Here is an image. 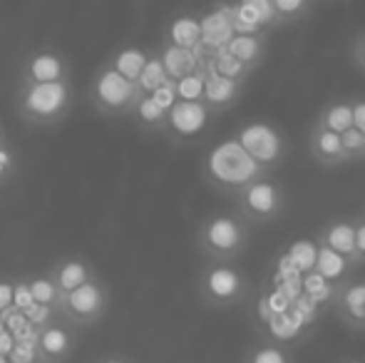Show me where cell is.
<instances>
[{"instance_id":"cell-46","label":"cell","mask_w":365,"mask_h":363,"mask_svg":"<svg viewBox=\"0 0 365 363\" xmlns=\"http://www.w3.org/2000/svg\"><path fill=\"white\" fill-rule=\"evenodd\" d=\"M0 363H10V361H8V356H0Z\"/></svg>"},{"instance_id":"cell-5","label":"cell","mask_w":365,"mask_h":363,"mask_svg":"<svg viewBox=\"0 0 365 363\" xmlns=\"http://www.w3.org/2000/svg\"><path fill=\"white\" fill-rule=\"evenodd\" d=\"M204 172H207V180L217 189H226V192H234V194L249 180L264 175L261 167L246 155L244 147L236 140H226L214 147L207 155Z\"/></svg>"},{"instance_id":"cell-18","label":"cell","mask_w":365,"mask_h":363,"mask_svg":"<svg viewBox=\"0 0 365 363\" xmlns=\"http://www.w3.org/2000/svg\"><path fill=\"white\" fill-rule=\"evenodd\" d=\"M48 274L53 276V281L60 289V294H68V291H73L75 286H80V284H85L87 279H92L97 272L87 259L65 257V259H60V262H55V267L50 269Z\"/></svg>"},{"instance_id":"cell-38","label":"cell","mask_w":365,"mask_h":363,"mask_svg":"<svg viewBox=\"0 0 365 363\" xmlns=\"http://www.w3.org/2000/svg\"><path fill=\"white\" fill-rule=\"evenodd\" d=\"M353 227H356V259L358 267L365 264V214L353 219Z\"/></svg>"},{"instance_id":"cell-36","label":"cell","mask_w":365,"mask_h":363,"mask_svg":"<svg viewBox=\"0 0 365 363\" xmlns=\"http://www.w3.org/2000/svg\"><path fill=\"white\" fill-rule=\"evenodd\" d=\"M25 314V319L30 321V324L33 326H45V324H50V321H53V316L58 314V311L53 309V306H40V304H33L30 306L28 311H23Z\"/></svg>"},{"instance_id":"cell-40","label":"cell","mask_w":365,"mask_h":363,"mask_svg":"<svg viewBox=\"0 0 365 363\" xmlns=\"http://www.w3.org/2000/svg\"><path fill=\"white\" fill-rule=\"evenodd\" d=\"M353 102V127L365 135V97H356Z\"/></svg>"},{"instance_id":"cell-20","label":"cell","mask_w":365,"mask_h":363,"mask_svg":"<svg viewBox=\"0 0 365 363\" xmlns=\"http://www.w3.org/2000/svg\"><path fill=\"white\" fill-rule=\"evenodd\" d=\"M199 20H202V50L204 53L226 45V40L234 35L229 13H226V5H219V10H214V13L204 15V18H199Z\"/></svg>"},{"instance_id":"cell-8","label":"cell","mask_w":365,"mask_h":363,"mask_svg":"<svg viewBox=\"0 0 365 363\" xmlns=\"http://www.w3.org/2000/svg\"><path fill=\"white\" fill-rule=\"evenodd\" d=\"M234 140L244 147V152L261 170H274L284 160V137L269 122H249L236 132Z\"/></svg>"},{"instance_id":"cell-41","label":"cell","mask_w":365,"mask_h":363,"mask_svg":"<svg viewBox=\"0 0 365 363\" xmlns=\"http://www.w3.org/2000/svg\"><path fill=\"white\" fill-rule=\"evenodd\" d=\"M13 309V281L0 279V314Z\"/></svg>"},{"instance_id":"cell-48","label":"cell","mask_w":365,"mask_h":363,"mask_svg":"<svg viewBox=\"0 0 365 363\" xmlns=\"http://www.w3.org/2000/svg\"><path fill=\"white\" fill-rule=\"evenodd\" d=\"M363 214H365V212H363Z\"/></svg>"},{"instance_id":"cell-17","label":"cell","mask_w":365,"mask_h":363,"mask_svg":"<svg viewBox=\"0 0 365 363\" xmlns=\"http://www.w3.org/2000/svg\"><path fill=\"white\" fill-rule=\"evenodd\" d=\"M159 58H162V65L169 78L179 80V78H184V75L194 73L197 68H202L204 50H202V45H199V48H177V45L164 43V48L159 50Z\"/></svg>"},{"instance_id":"cell-3","label":"cell","mask_w":365,"mask_h":363,"mask_svg":"<svg viewBox=\"0 0 365 363\" xmlns=\"http://www.w3.org/2000/svg\"><path fill=\"white\" fill-rule=\"evenodd\" d=\"M236 199V214L244 219L249 227H261V224L276 222L289 207L286 189L279 180H271L269 175H259L249 180L239 192Z\"/></svg>"},{"instance_id":"cell-37","label":"cell","mask_w":365,"mask_h":363,"mask_svg":"<svg viewBox=\"0 0 365 363\" xmlns=\"http://www.w3.org/2000/svg\"><path fill=\"white\" fill-rule=\"evenodd\" d=\"M246 3L261 20H264L266 28H276V18H274V8H271V0H241Z\"/></svg>"},{"instance_id":"cell-15","label":"cell","mask_w":365,"mask_h":363,"mask_svg":"<svg viewBox=\"0 0 365 363\" xmlns=\"http://www.w3.org/2000/svg\"><path fill=\"white\" fill-rule=\"evenodd\" d=\"M336 311L348 326L365 329V281L338 286Z\"/></svg>"},{"instance_id":"cell-16","label":"cell","mask_w":365,"mask_h":363,"mask_svg":"<svg viewBox=\"0 0 365 363\" xmlns=\"http://www.w3.org/2000/svg\"><path fill=\"white\" fill-rule=\"evenodd\" d=\"M224 48L254 73L266 58V33H234Z\"/></svg>"},{"instance_id":"cell-23","label":"cell","mask_w":365,"mask_h":363,"mask_svg":"<svg viewBox=\"0 0 365 363\" xmlns=\"http://www.w3.org/2000/svg\"><path fill=\"white\" fill-rule=\"evenodd\" d=\"M204 65H207L209 70H214V73L224 75V78L239 80V83H246L249 75H251V70L246 68L244 63H239V60H236L234 55L224 48V45H221V48L209 50V53H204Z\"/></svg>"},{"instance_id":"cell-24","label":"cell","mask_w":365,"mask_h":363,"mask_svg":"<svg viewBox=\"0 0 365 363\" xmlns=\"http://www.w3.org/2000/svg\"><path fill=\"white\" fill-rule=\"evenodd\" d=\"M147 58H149V50L137 48V45H125V48L117 50V53L112 55L107 63H110L112 68H115L117 73L122 75V78L137 83V78H140V73H142V68H145Z\"/></svg>"},{"instance_id":"cell-13","label":"cell","mask_w":365,"mask_h":363,"mask_svg":"<svg viewBox=\"0 0 365 363\" xmlns=\"http://www.w3.org/2000/svg\"><path fill=\"white\" fill-rule=\"evenodd\" d=\"M318 244L328 247L331 252L341 254V257L351 259L358 267L356 259V227H353V219L348 217H333L318 232Z\"/></svg>"},{"instance_id":"cell-22","label":"cell","mask_w":365,"mask_h":363,"mask_svg":"<svg viewBox=\"0 0 365 363\" xmlns=\"http://www.w3.org/2000/svg\"><path fill=\"white\" fill-rule=\"evenodd\" d=\"M316 125L326 127V130H331V132H338V135L346 132L348 127H353V102L343 100V97L326 102V105L321 107V112H318Z\"/></svg>"},{"instance_id":"cell-10","label":"cell","mask_w":365,"mask_h":363,"mask_svg":"<svg viewBox=\"0 0 365 363\" xmlns=\"http://www.w3.org/2000/svg\"><path fill=\"white\" fill-rule=\"evenodd\" d=\"M38 361L40 363H65L75 354V334L63 324H50L38 329Z\"/></svg>"},{"instance_id":"cell-30","label":"cell","mask_w":365,"mask_h":363,"mask_svg":"<svg viewBox=\"0 0 365 363\" xmlns=\"http://www.w3.org/2000/svg\"><path fill=\"white\" fill-rule=\"evenodd\" d=\"M174 88H177V97L187 102H202L204 92V63L202 68H197L194 73L184 75V78L174 80Z\"/></svg>"},{"instance_id":"cell-12","label":"cell","mask_w":365,"mask_h":363,"mask_svg":"<svg viewBox=\"0 0 365 363\" xmlns=\"http://www.w3.org/2000/svg\"><path fill=\"white\" fill-rule=\"evenodd\" d=\"M209 115L212 112L202 105V102H187V100H177L167 112V135L177 137V140H189L197 132L204 130Z\"/></svg>"},{"instance_id":"cell-34","label":"cell","mask_w":365,"mask_h":363,"mask_svg":"<svg viewBox=\"0 0 365 363\" xmlns=\"http://www.w3.org/2000/svg\"><path fill=\"white\" fill-rule=\"evenodd\" d=\"M33 294H30L28 279H18L13 281V309L15 311H28L33 306Z\"/></svg>"},{"instance_id":"cell-2","label":"cell","mask_w":365,"mask_h":363,"mask_svg":"<svg viewBox=\"0 0 365 363\" xmlns=\"http://www.w3.org/2000/svg\"><path fill=\"white\" fill-rule=\"evenodd\" d=\"M251 227L236 212H214L197 229V249L207 262H236L249 247Z\"/></svg>"},{"instance_id":"cell-26","label":"cell","mask_w":365,"mask_h":363,"mask_svg":"<svg viewBox=\"0 0 365 363\" xmlns=\"http://www.w3.org/2000/svg\"><path fill=\"white\" fill-rule=\"evenodd\" d=\"M316 0H271V8H274L276 28L281 25H293L301 23L311 15Z\"/></svg>"},{"instance_id":"cell-1","label":"cell","mask_w":365,"mask_h":363,"mask_svg":"<svg viewBox=\"0 0 365 363\" xmlns=\"http://www.w3.org/2000/svg\"><path fill=\"white\" fill-rule=\"evenodd\" d=\"M75 102L73 80L55 83H18L15 112L23 122L35 127H53L70 115Z\"/></svg>"},{"instance_id":"cell-43","label":"cell","mask_w":365,"mask_h":363,"mask_svg":"<svg viewBox=\"0 0 365 363\" xmlns=\"http://www.w3.org/2000/svg\"><path fill=\"white\" fill-rule=\"evenodd\" d=\"M95 363H135V361L127 359V356H122V354H107V356H100Z\"/></svg>"},{"instance_id":"cell-31","label":"cell","mask_w":365,"mask_h":363,"mask_svg":"<svg viewBox=\"0 0 365 363\" xmlns=\"http://www.w3.org/2000/svg\"><path fill=\"white\" fill-rule=\"evenodd\" d=\"M341 147L346 162L365 160V135L361 130H356V127H348L346 132H341Z\"/></svg>"},{"instance_id":"cell-28","label":"cell","mask_w":365,"mask_h":363,"mask_svg":"<svg viewBox=\"0 0 365 363\" xmlns=\"http://www.w3.org/2000/svg\"><path fill=\"white\" fill-rule=\"evenodd\" d=\"M167 80H172L167 75V70H164L162 65V58H159V53H149L145 68H142L140 78H137V88L142 90V95H149L152 90H157L162 83H167Z\"/></svg>"},{"instance_id":"cell-19","label":"cell","mask_w":365,"mask_h":363,"mask_svg":"<svg viewBox=\"0 0 365 363\" xmlns=\"http://www.w3.org/2000/svg\"><path fill=\"white\" fill-rule=\"evenodd\" d=\"M351 269H356V264L351 262V259L341 257V254L331 252L328 247H321V244H316V259H313V272L321 276L326 284L336 286L341 284L343 279H346V274L351 272Z\"/></svg>"},{"instance_id":"cell-14","label":"cell","mask_w":365,"mask_h":363,"mask_svg":"<svg viewBox=\"0 0 365 363\" xmlns=\"http://www.w3.org/2000/svg\"><path fill=\"white\" fill-rule=\"evenodd\" d=\"M308 152H311V160L316 162L318 167H326V170L346 165V160H343L341 135L326 130V127H318V125L311 127V132H308Z\"/></svg>"},{"instance_id":"cell-32","label":"cell","mask_w":365,"mask_h":363,"mask_svg":"<svg viewBox=\"0 0 365 363\" xmlns=\"http://www.w3.org/2000/svg\"><path fill=\"white\" fill-rule=\"evenodd\" d=\"M15 172H18V155H15L13 147L5 142V145H0V189L13 180Z\"/></svg>"},{"instance_id":"cell-27","label":"cell","mask_w":365,"mask_h":363,"mask_svg":"<svg viewBox=\"0 0 365 363\" xmlns=\"http://www.w3.org/2000/svg\"><path fill=\"white\" fill-rule=\"evenodd\" d=\"M241 363H296L293 354L286 346L276 344V341H261V344L251 346L244 354Z\"/></svg>"},{"instance_id":"cell-11","label":"cell","mask_w":365,"mask_h":363,"mask_svg":"<svg viewBox=\"0 0 365 363\" xmlns=\"http://www.w3.org/2000/svg\"><path fill=\"white\" fill-rule=\"evenodd\" d=\"M244 85L239 80L224 78V75L214 73L204 65V92H202V105L207 107L212 115L217 112H224L229 107H234L236 102L244 95Z\"/></svg>"},{"instance_id":"cell-39","label":"cell","mask_w":365,"mask_h":363,"mask_svg":"<svg viewBox=\"0 0 365 363\" xmlns=\"http://www.w3.org/2000/svg\"><path fill=\"white\" fill-rule=\"evenodd\" d=\"M351 60L361 73H365V30L353 38V45H351Z\"/></svg>"},{"instance_id":"cell-25","label":"cell","mask_w":365,"mask_h":363,"mask_svg":"<svg viewBox=\"0 0 365 363\" xmlns=\"http://www.w3.org/2000/svg\"><path fill=\"white\" fill-rule=\"evenodd\" d=\"M132 117L137 120V125L147 132H164L167 130V110L157 105L149 95H142L137 100L135 110H132Z\"/></svg>"},{"instance_id":"cell-7","label":"cell","mask_w":365,"mask_h":363,"mask_svg":"<svg viewBox=\"0 0 365 363\" xmlns=\"http://www.w3.org/2000/svg\"><path fill=\"white\" fill-rule=\"evenodd\" d=\"M142 97V90L137 83L122 78L110 63H105L95 73L90 83V102L100 115L107 117H125L132 115L137 100Z\"/></svg>"},{"instance_id":"cell-47","label":"cell","mask_w":365,"mask_h":363,"mask_svg":"<svg viewBox=\"0 0 365 363\" xmlns=\"http://www.w3.org/2000/svg\"><path fill=\"white\" fill-rule=\"evenodd\" d=\"M30 363H40V361H30Z\"/></svg>"},{"instance_id":"cell-35","label":"cell","mask_w":365,"mask_h":363,"mask_svg":"<svg viewBox=\"0 0 365 363\" xmlns=\"http://www.w3.org/2000/svg\"><path fill=\"white\" fill-rule=\"evenodd\" d=\"M149 97H152V100L157 102L162 110L169 112V107H172L174 102L179 100V97H177V88H174V80H167V83H162L157 90L149 92Z\"/></svg>"},{"instance_id":"cell-42","label":"cell","mask_w":365,"mask_h":363,"mask_svg":"<svg viewBox=\"0 0 365 363\" xmlns=\"http://www.w3.org/2000/svg\"><path fill=\"white\" fill-rule=\"evenodd\" d=\"M13 346H15L13 334H10L8 329H5V331H0V356H8L10 351H13Z\"/></svg>"},{"instance_id":"cell-4","label":"cell","mask_w":365,"mask_h":363,"mask_svg":"<svg viewBox=\"0 0 365 363\" xmlns=\"http://www.w3.org/2000/svg\"><path fill=\"white\" fill-rule=\"evenodd\" d=\"M199 299L214 311H226L239 306L249 296V276L234 262H207L197 281Z\"/></svg>"},{"instance_id":"cell-33","label":"cell","mask_w":365,"mask_h":363,"mask_svg":"<svg viewBox=\"0 0 365 363\" xmlns=\"http://www.w3.org/2000/svg\"><path fill=\"white\" fill-rule=\"evenodd\" d=\"M10 363H30V361H38V346L35 341H15L13 351L8 354Z\"/></svg>"},{"instance_id":"cell-21","label":"cell","mask_w":365,"mask_h":363,"mask_svg":"<svg viewBox=\"0 0 365 363\" xmlns=\"http://www.w3.org/2000/svg\"><path fill=\"white\" fill-rule=\"evenodd\" d=\"M164 43L177 48H199L202 45V20L197 15H177L167 25V40Z\"/></svg>"},{"instance_id":"cell-44","label":"cell","mask_w":365,"mask_h":363,"mask_svg":"<svg viewBox=\"0 0 365 363\" xmlns=\"http://www.w3.org/2000/svg\"><path fill=\"white\" fill-rule=\"evenodd\" d=\"M5 142H8V135H5L3 125H0V145H5Z\"/></svg>"},{"instance_id":"cell-9","label":"cell","mask_w":365,"mask_h":363,"mask_svg":"<svg viewBox=\"0 0 365 363\" xmlns=\"http://www.w3.org/2000/svg\"><path fill=\"white\" fill-rule=\"evenodd\" d=\"M73 65L63 50L38 48L23 55L18 68V83H55V80H70Z\"/></svg>"},{"instance_id":"cell-45","label":"cell","mask_w":365,"mask_h":363,"mask_svg":"<svg viewBox=\"0 0 365 363\" xmlns=\"http://www.w3.org/2000/svg\"><path fill=\"white\" fill-rule=\"evenodd\" d=\"M0 331H5V319H3V314H0Z\"/></svg>"},{"instance_id":"cell-29","label":"cell","mask_w":365,"mask_h":363,"mask_svg":"<svg viewBox=\"0 0 365 363\" xmlns=\"http://www.w3.org/2000/svg\"><path fill=\"white\" fill-rule=\"evenodd\" d=\"M28 286H30V294H33V301L40 306H53L58 311V301H60V289L55 286L53 276L50 274H38L33 279H28Z\"/></svg>"},{"instance_id":"cell-6","label":"cell","mask_w":365,"mask_h":363,"mask_svg":"<svg viewBox=\"0 0 365 363\" xmlns=\"http://www.w3.org/2000/svg\"><path fill=\"white\" fill-rule=\"evenodd\" d=\"M112 294L110 286L100 276H92L85 284L75 286L73 291L60 296L58 301V316H63V321L75 326H95L97 321H102L110 311Z\"/></svg>"}]
</instances>
